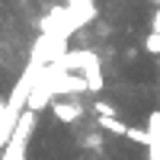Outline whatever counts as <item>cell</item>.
I'll use <instances>...</instances> for the list:
<instances>
[{
	"instance_id": "obj_12",
	"label": "cell",
	"mask_w": 160,
	"mask_h": 160,
	"mask_svg": "<svg viewBox=\"0 0 160 160\" xmlns=\"http://www.w3.org/2000/svg\"><path fill=\"white\" fill-rule=\"evenodd\" d=\"M151 3H157V0H151Z\"/></svg>"
},
{
	"instance_id": "obj_6",
	"label": "cell",
	"mask_w": 160,
	"mask_h": 160,
	"mask_svg": "<svg viewBox=\"0 0 160 160\" xmlns=\"http://www.w3.org/2000/svg\"><path fill=\"white\" fill-rule=\"evenodd\" d=\"M125 138H131L135 144H148V135H144V128H128V125H125Z\"/></svg>"
},
{
	"instance_id": "obj_11",
	"label": "cell",
	"mask_w": 160,
	"mask_h": 160,
	"mask_svg": "<svg viewBox=\"0 0 160 160\" xmlns=\"http://www.w3.org/2000/svg\"><path fill=\"white\" fill-rule=\"evenodd\" d=\"M0 112H3V99H0Z\"/></svg>"
},
{
	"instance_id": "obj_9",
	"label": "cell",
	"mask_w": 160,
	"mask_h": 160,
	"mask_svg": "<svg viewBox=\"0 0 160 160\" xmlns=\"http://www.w3.org/2000/svg\"><path fill=\"white\" fill-rule=\"evenodd\" d=\"M83 144H87V148H99L102 138H99V135H90V138H83Z\"/></svg>"
},
{
	"instance_id": "obj_4",
	"label": "cell",
	"mask_w": 160,
	"mask_h": 160,
	"mask_svg": "<svg viewBox=\"0 0 160 160\" xmlns=\"http://www.w3.org/2000/svg\"><path fill=\"white\" fill-rule=\"evenodd\" d=\"M148 144H160V112H151L148 115Z\"/></svg>"
},
{
	"instance_id": "obj_3",
	"label": "cell",
	"mask_w": 160,
	"mask_h": 160,
	"mask_svg": "<svg viewBox=\"0 0 160 160\" xmlns=\"http://www.w3.org/2000/svg\"><path fill=\"white\" fill-rule=\"evenodd\" d=\"M48 106H51V112L58 115V122H64V125H71V122H77V118H80V106H77V102H61V99H51Z\"/></svg>"
},
{
	"instance_id": "obj_8",
	"label": "cell",
	"mask_w": 160,
	"mask_h": 160,
	"mask_svg": "<svg viewBox=\"0 0 160 160\" xmlns=\"http://www.w3.org/2000/svg\"><path fill=\"white\" fill-rule=\"evenodd\" d=\"M96 115H115V106H112V102L96 99Z\"/></svg>"
},
{
	"instance_id": "obj_1",
	"label": "cell",
	"mask_w": 160,
	"mask_h": 160,
	"mask_svg": "<svg viewBox=\"0 0 160 160\" xmlns=\"http://www.w3.org/2000/svg\"><path fill=\"white\" fill-rule=\"evenodd\" d=\"M35 131V112L32 109H22L16 125H13L10 138L3 141V154H0V160H26V148H29V138Z\"/></svg>"
},
{
	"instance_id": "obj_2",
	"label": "cell",
	"mask_w": 160,
	"mask_h": 160,
	"mask_svg": "<svg viewBox=\"0 0 160 160\" xmlns=\"http://www.w3.org/2000/svg\"><path fill=\"white\" fill-rule=\"evenodd\" d=\"M80 77L87 80V90H93V93H99L102 90V68H99V58L93 55H87V61H83V68H80Z\"/></svg>"
},
{
	"instance_id": "obj_10",
	"label": "cell",
	"mask_w": 160,
	"mask_h": 160,
	"mask_svg": "<svg viewBox=\"0 0 160 160\" xmlns=\"http://www.w3.org/2000/svg\"><path fill=\"white\" fill-rule=\"evenodd\" d=\"M68 7H74V10H80V7H93V0H68Z\"/></svg>"
},
{
	"instance_id": "obj_5",
	"label": "cell",
	"mask_w": 160,
	"mask_h": 160,
	"mask_svg": "<svg viewBox=\"0 0 160 160\" xmlns=\"http://www.w3.org/2000/svg\"><path fill=\"white\" fill-rule=\"evenodd\" d=\"M99 128L112 131V135H125V122H118L115 115H99Z\"/></svg>"
},
{
	"instance_id": "obj_7",
	"label": "cell",
	"mask_w": 160,
	"mask_h": 160,
	"mask_svg": "<svg viewBox=\"0 0 160 160\" xmlns=\"http://www.w3.org/2000/svg\"><path fill=\"white\" fill-rule=\"evenodd\" d=\"M144 48H148L151 55H157V51H160V32H151L148 38H144Z\"/></svg>"
}]
</instances>
